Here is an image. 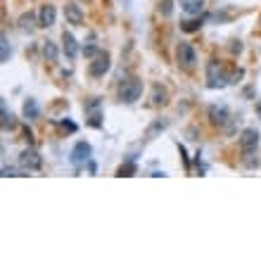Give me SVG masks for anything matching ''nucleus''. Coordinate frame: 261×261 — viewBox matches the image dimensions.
I'll return each instance as SVG.
<instances>
[{"label": "nucleus", "mask_w": 261, "mask_h": 261, "mask_svg": "<svg viewBox=\"0 0 261 261\" xmlns=\"http://www.w3.org/2000/svg\"><path fill=\"white\" fill-rule=\"evenodd\" d=\"M164 129H167V121L157 119V121H154V124H152V126L148 129V133H145V138H148V140H152V138H154V135H157L159 130H164Z\"/></svg>", "instance_id": "nucleus-17"}, {"label": "nucleus", "mask_w": 261, "mask_h": 261, "mask_svg": "<svg viewBox=\"0 0 261 261\" xmlns=\"http://www.w3.org/2000/svg\"><path fill=\"white\" fill-rule=\"evenodd\" d=\"M57 19V10L55 5H43L40 10H38V26H43V29H48V26H53Z\"/></svg>", "instance_id": "nucleus-10"}, {"label": "nucleus", "mask_w": 261, "mask_h": 261, "mask_svg": "<svg viewBox=\"0 0 261 261\" xmlns=\"http://www.w3.org/2000/svg\"><path fill=\"white\" fill-rule=\"evenodd\" d=\"M43 57L48 59V62H55L57 59V45L53 43V40H43Z\"/></svg>", "instance_id": "nucleus-15"}, {"label": "nucleus", "mask_w": 261, "mask_h": 261, "mask_svg": "<svg viewBox=\"0 0 261 261\" xmlns=\"http://www.w3.org/2000/svg\"><path fill=\"white\" fill-rule=\"evenodd\" d=\"M176 59H178V67H183V69H192V67H195V62H197V53L192 50V45L181 43V45L176 48Z\"/></svg>", "instance_id": "nucleus-5"}, {"label": "nucleus", "mask_w": 261, "mask_h": 261, "mask_svg": "<svg viewBox=\"0 0 261 261\" xmlns=\"http://www.w3.org/2000/svg\"><path fill=\"white\" fill-rule=\"evenodd\" d=\"M83 55H86V57H95V55H100V50H97L95 45H88V48H83Z\"/></svg>", "instance_id": "nucleus-23"}, {"label": "nucleus", "mask_w": 261, "mask_h": 261, "mask_svg": "<svg viewBox=\"0 0 261 261\" xmlns=\"http://www.w3.org/2000/svg\"><path fill=\"white\" fill-rule=\"evenodd\" d=\"M257 114H259V119H261V100H259V107H257Z\"/></svg>", "instance_id": "nucleus-26"}, {"label": "nucleus", "mask_w": 261, "mask_h": 261, "mask_svg": "<svg viewBox=\"0 0 261 261\" xmlns=\"http://www.w3.org/2000/svg\"><path fill=\"white\" fill-rule=\"evenodd\" d=\"M228 119H230L228 107H224V105H211V107H209V121H211L214 126H225Z\"/></svg>", "instance_id": "nucleus-9"}, {"label": "nucleus", "mask_w": 261, "mask_h": 261, "mask_svg": "<svg viewBox=\"0 0 261 261\" xmlns=\"http://www.w3.org/2000/svg\"><path fill=\"white\" fill-rule=\"evenodd\" d=\"M200 26H202V19H197V21L192 19V21H183V24H181V29H183L186 34H192V31H197Z\"/></svg>", "instance_id": "nucleus-20"}, {"label": "nucleus", "mask_w": 261, "mask_h": 261, "mask_svg": "<svg viewBox=\"0 0 261 261\" xmlns=\"http://www.w3.org/2000/svg\"><path fill=\"white\" fill-rule=\"evenodd\" d=\"M91 154H93L91 145H88L86 140H81V143H76V148L72 149V162H74L76 167H81V164H86V162L91 159Z\"/></svg>", "instance_id": "nucleus-6"}, {"label": "nucleus", "mask_w": 261, "mask_h": 261, "mask_svg": "<svg viewBox=\"0 0 261 261\" xmlns=\"http://www.w3.org/2000/svg\"><path fill=\"white\" fill-rule=\"evenodd\" d=\"M24 116H26V119H36L38 116L36 100H26V102H24Z\"/></svg>", "instance_id": "nucleus-16"}, {"label": "nucleus", "mask_w": 261, "mask_h": 261, "mask_svg": "<svg viewBox=\"0 0 261 261\" xmlns=\"http://www.w3.org/2000/svg\"><path fill=\"white\" fill-rule=\"evenodd\" d=\"M19 171L17 168H10V167H2V176H5V178H7V176H17Z\"/></svg>", "instance_id": "nucleus-24"}, {"label": "nucleus", "mask_w": 261, "mask_h": 261, "mask_svg": "<svg viewBox=\"0 0 261 261\" xmlns=\"http://www.w3.org/2000/svg\"><path fill=\"white\" fill-rule=\"evenodd\" d=\"M19 167L24 168V171H38V168L43 167V159H40V154H38L36 149L26 148V149H21V154H19Z\"/></svg>", "instance_id": "nucleus-4"}, {"label": "nucleus", "mask_w": 261, "mask_h": 261, "mask_svg": "<svg viewBox=\"0 0 261 261\" xmlns=\"http://www.w3.org/2000/svg\"><path fill=\"white\" fill-rule=\"evenodd\" d=\"M15 126V119H12V114H7V105L2 102V129H12Z\"/></svg>", "instance_id": "nucleus-19"}, {"label": "nucleus", "mask_w": 261, "mask_h": 261, "mask_svg": "<svg viewBox=\"0 0 261 261\" xmlns=\"http://www.w3.org/2000/svg\"><path fill=\"white\" fill-rule=\"evenodd\" d=\"M110 67H112L110 55H107V53H100V55H95L93 62H91V74L93 76H105L107 72H110Z\"/></svg>", "instance_id": "nucleus-7"}, {"label": "nucleus", "mask_w": 261, "mask_h": 261, "mask_svg": "<svg viewBox=\"0 0 261 261\" xmlns=\"http://www.w3.org/2000/svg\"><path fill=\"white\" fill-rule=\"evenodd\" d=\"M133 173H135V164H124L116 171V176H133Z\"/></svg>", "instance_id": "nucleus-22"}, {"label": "nucleus", "mask_w": 261, "mask_h": 261, "mask_svg": "<svg viewBox=\"0 0 261 261\" xmlns=\"http://www.w3.org/2000/svg\"><path fill=\"white\" fill-rule=\"evenodd\" d=\"M159 12H162L164 17H168V15L173 12V0H162V2H159Z\"/></svg>", "instance_id": "nucleus-21"}, {"label": "nucleus", "mask_w": 261, "mask_h": 261, "mask_svg": "<svg viewBox=\"0 0 261 261\" xmlns=\"http://www.w3.org/2000/svg\"><path fill=\"white\" fill-rule=\"evenodd\" d=\"M86 116H88V124H91V126H95V129L102 124V114H100V100H97V97H93V100L86 105Z\"/></svg>", "instance_id": "nucleus-11"}, {"label": "nucleus", "mask_w": 261, "mask_h": 261, "mask_svg": "<svg viewBox=\"0 0 261 261\" xmlns=\"http://www.w3.org/2000/svg\"><path fill=\"white\" fill-rule=\"evenodd\" d=\"M2 55H0V59H2V64H7L10 62V55H12V50H10V40H7V36H2Z\"/></svg>", "instance_id": "nucleus-18"}, {"label": "nucleus", "mask_w": 261, "mask_h": 261, "mask_svg": "<svg viewBox=\"0 0 261 261\" xmlns=\"http://www.w3.org/2000/svg\"><path fill=\"white\" fill-rule=\"evenodd\" d=\"M225 83H228V78L224 76L221 67H219V62H216V59H211V62H209V67H206V86H209V88H224Z\"/></svg>", "instance_id": "nucleus-3"}, {"label": "nucleus", "mask_w": 261, "mask_h": 261, "mask_svg": "<svg viewBox=\"0 0 261 261\" xmlns=\"http://www.w3.org/2000/svg\"><path fill=\"white\" fill-rule=\"evenodd\" d=\"M36 17H34V12H24L21 17H19V29L21 31H34L36 29Z\"/></svg>", "instance_id": "nucleus-14"}, {"label": "nucleus", "mask_w": 261, "mask_h": 261, "mask_svg": "<svg viewBox=\"0 0 261 261\" xmlns=\"http://www.w3.org/2000/svg\"><path fill=\"white\" fill-rule=\"evenodd\" d=\"M140 95H143V81L140 78H129L119 86V100L126 105H133L135 100H140Z\"/></svg>", "instance_id": "nucleus-1"}, {"label": "nucleus", "mask_w": 261, "mask_h": 261, "mask_svg": "<svg viewBox=\"0 0 261 261\" xmlns=\"http://www.w3.org/2000/svg\"><path fill=\"white\" fill-rule=\"evenodd\" d=\"M62 50H64L67 59H74V57L78 55V43H76V38L72 36L69 31L62 34Z\"/></svg>", "instance_id": "nucleus-12"}, {"label": "nucleus", "mask_w": 261, "mask_h": 261, "mask_svg": "<svg viewBox=\"0 0 261 261\" xmlns=\"http://www.w3.org/2000/svg\"><path fill=\"white\" fill-rule=\"evenodd\" d=\"M62 126H64L67 130H72V133L76 130V124H72V121H62Z\"/></svg>", "instance_id": "nucleus-25"}, {"label": "nucleus", "mask_w": 261, "mask_h": 261, "mask_svg": "<svg viewBox=\"0 0 261 261\" xmlns=\"http://www.w3.org/2000/svg\"><path fill=\"white\" fill-rule=\"evenodd\" d=\"M64 17H67V24H74V26H81L83 24V10L78 2H67L64 5Z\"/></svg>", "instance_id": "nucleus-8"}, {"label": "nucleus", "mask_w": 261, "mask_h": 261, "mask_svg": "<svg viewBox=\"0 0 261 261\" xmlns=\"http://www.w3.org/2000/svg\"><path fill=\"white\" fill-rule=\"evenodd\" d=\"M186 15H200L205 10V0H178Z\"/></svg>", "instance_id": "nucleus-13"}, {"label": "nucleus", "mask_w": 261, "mask_h": 261, "mask_svg": "<svg viewBox=\"0 0 261 261\" xmlns=\"http://www.w3.org/2000/svg\"><path fill=\"white\" fill-rule=\"evenodd\" d=\"M259 130L257 129H244L242 130V138H240V149H242L244 157H252L257 148H259Z\"/></svg>", "instance_id": "nucleus-2"}]
</instances>
